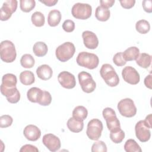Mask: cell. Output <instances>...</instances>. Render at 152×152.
<instances>
[{
  "label": "cell",
  "mask_w": 152,
  "mask_h": 152,
  "mask_svg": "<svg viewBox=\"0 0 152 152\" xmlns=\"http://www.w3.org/2000/svg\"><path fill=\"white\" fill-rule=\"evenodd\" d=\"M100 74L107 86L115 87L118 85L119 83V76L111 65L109 64L102 65L100 70Z\"/></svg>",
  "instance_id": "cell-1"
},
{
  "label": "cell",
  "mask_w": 152,
  "mask_h": 152,
  "mask_svg": "<svg viewBox=\"0 0 152 152\" xmlns=\"http://www.w3.org/2000/svg\"><path fill=\"white\" fill-rule=\"evenodd\" d=\"M76 61L77 64L81 66L89 69H93L97 67L99 63V59L94 53L81 52L78 53Z\"/></svg>",
  "instance_id": "cell-2"
},
{
  "label": "cell",
  "mask_w": 152,
  "mask_h": 152,
  "mask_svg": "<svg viewBox=\"0 0 152 152\" xmlns=\"http://www.w3.org/2000/svg\"><path fill=\"white\" fill-rule=\"evenodd\" d=\"M0 56L2 61L6 63L14 62L17 56V53L14 43L6 40L1 42L0 45Z\"/></svg>",
  "instance_id": "cell-3"
},
{
  "label": "cell",
  "mask_w": 152,
  "mask_h": 152,
  "mask_svg": "<svg viewBox=\"0 0 152 152\" xmlns=\"http://www.w3.org/2000/svg\"><path fill=\"white\" fill-rule=\"evenodd\" d=\"M75 48L74 45L69 42H65L59 45L55 50L56 58L61 62H66L74 55Z\"/></svg>",
  "instance_id": "cell-4"
},
{
  "label": "cell",
  "mask_w": 152,
  "mask_h": 152,
  "mask_svg": "<svg viewBox=\"0 0 152 152\" xmlns=\"http://www.w3.org/2000/svg\"><path fill=\"white\" fill-rule=\"evenodd\" d=\"M117 107L120 114L124 117L132 118L137 113V107L131 99L125 98L121 100Z\"/></svg>",
  "instance_id": "cell-5"
},
{
  "label": "cell",
  "mask_w": 152,
  "mask_h": 152,
  "mask_svg": "<svg viewBox=\"0 0 152 152\" xmlns=\"http://www.w3.org/2000/svg\"><path fill=\"white\" fill-rule=\"evenodd\" d=\"M71 13L77 19L87 20L91 15L92 7L88 4L76 3L72 7Z\"/></svg>",
  "instance_id": "cell-6"
},
{
  "label": "cell",
  "mask_w": 152,
  "mask_h": 152,
  "mask_svg": "<svg viewBox=\"0 0 152 152\" xmlns=\"http://www.w3.org/2000/svg\"><path fill=\"white\" fill-rule=\"evenodd\" d=\"M103 124L98 119H92L88 124L86 131V134L89 139L91 140H98L101 137L103 131Z\"/></svg>",
  "instance_id": "cell-7"
},
{
  "label": "cell",
  "mask_w": 152,
  "mask_h": 152,
  "mask_svg": "<svg viewBox=\"0 0 152 152\" xmlns=\"http://www.w3.org/2000/svg\"><path fill=\"white\" fill-rule=\"evenodd\" d=\"M103 117L106 120V125L108 129L114 131L121 128L120 122L116 117L115 110L110 107H106L102 112Z\"/></svg>",
  "instance_id": "cell-8"
},
{
  "label": "cell",
  "mask_w": 152,
  "mask_h": 152,
  "mask_svg": "<svg viewBox=\"0 0 152 152\" xmlns=\"http://www.w3.org/2000/svg\"><path fill=\"white\" fill-rule=\"evenodd\" d=\"M78 81L82 90L86 93H90L94 91L96 84L90 74L86 71H81L78 75Z\"/></svg>",
  "instance_id": "cell-9"
},
{
  "label": "cell",
  "mask_w": 152,
  "mask_h": 152,
  "mask_svg": "<svg viewBox=\"0 0 152 152\" xmlns=\"http://www.w3.org/2000/svg\"><path fill=\"white\" fill-rule=\"evenodd\" d=\"M18 2L16 0L5 1L0 9V18L1 21H7L11 18L12 13L17 8Z\"/></svg>",
  "instance_id": "cell-10"
},
{
  "label": "cell",
  "mask_w": 152,
  "mask_h": 152,
  "mask_svg": "<svg viewBox=\"0 0 152 152\" xmlns=\"http://www.w3.org/2000/svg\"><path fill=\"white\" fill-rule=\"evenodd\" d=\"M135 132L137 138L141 142H147L150 138L151 132L150 128L145 125L144 120H141L136 124Z\"/></svg>",
  "instance_id": "cell-11"
},
{
  "label": "cell",
  "mask_w": 152,
  "mask_h": 152,
  "mask_svg": "<svg viewBox=\"0 0 152 152\" xmlns=\"http://www.w3.org/2000/svg\"><path fill=\"white\" fill-rule=\"evenodd\" d=\"M122 76L124 80L132 85L137 84L140 80V77L137 71L130 66H125L122 71Z\"/></svg>",
  "instance_id": "cell-12"
},
{
  "label": "cell",
  "mask_w": 152,
  "mask_h": 152,
  "mask_svg": "<svg viewBox=\"0 0 152 152\" xmlns=\"http://www.w3.org/2000/svg\"><path fill=\"white\" fill-rule=\"evenodd\" d=\"M58 80L62 87L65 88L71 89L74 88L76 85L74 75L68 71L61 72L58 75Z\"/></svg>",
  "instance_id": "cell-13"
},
{
  "label": "cell",
  "mask_w": 152,
  "mask_h": 152,
  "mask_svg": "<svg viewBox=\"0 0 152 152\" xmlns=\"http://www.w3.org/2000/svg\"><path fill=\"white\" fill-rule=\"evenodd\" d=\"M42 142L47 148L52 152L59 150L61 146L59 138L52 134L44 135L42 138Z\"/></svg>",
  "instance_id": "cell-14"
},
{
  "label": "cell",
  "mask_w": 152,
  "mask_h": 152,
  "mask_svg": "<svg viewBox=\"0 0 152 152\" xmlns=\"http://www.w3.org/2000/svg\"><path fill=\"white\" fill-rule=\"evenodd\" d=\"M1 92L6 97L7 100L11 103H17L20 99V93L16 87L7 88L1 85Z\"/></svg>",
  "instance_id": "cell-15"
},
{
  "label": "cell",
  "mask_w": 152,
  "mask_h": 152,
  "mask_svg": "<svg viewBox=\"0 0 152 152\" xmlns=\"http://www.w3.org/2000/svg\"><path fill=\"white\" fill-rule=\"evenodd\" d=\"M82 37L84 46L89 49H95L99 45V40L95 33L86 30L83 32Z\"/></svg>",
  "instance_id": "cell-16"
},
{
  "label": "cell",
  "mask_w": 152,
  "mask_h": 152,
  "mask_svg": "<svg viewBox=\"0 0 152 152\" xmlns=\"http://www.w3.org/2000/svg\"><path fill=\"white\" fill-rule=\"evenodd\" d=\"M23 134L27 140L31 141H36L41 136V131L40 129L36 125H28L23 131Z\"/></svg>",
  "instance_id": "cell-17"
},
{
  "label": "cell",
  "mask_w": 152,
  "mask_h": 152,
  "mask_svg": "<svg viewBox=\"0 0 152 152\" xmlns=\"http://www.w3.org/2000/svg\"><path fill=\"white\" fill-rule=\"evenodd\" d=\"M37 77L42 80H49L53 74L52 69L48 65L43 64L37 67L36 69Z\"/></svg>",
  "instance_id": "cell-18"
},
{
  "label": "cell",
  "mask_w": 152,
  "mask_h": 152,
  "mask_svg": "<svg viewBox=\"0 0 152 152\" xmlns=\"http://www.w3.org/2000/svg\"><path fill=\"white\" fill-rule=\"evenodd\" d=\"M66 125L69 130L75 133L81 132L84 128L83 121L74 118L73 117L70 118L68 120Z\"/></svg>",
  "instance_id": "cell-19"
},
{
  "label": "cell",
  "mask_w": 152,
  "mask_h": 152,
  "mask_svg": "<svg viewBox=\"0 0 152 152\" xmlns=\"http://www.w3.org/2000/svg\"><path fill=\"white\" fill-rule=\"evenodd\" d=\"M43 93V90H42L38 87H32L27 92V97L29 101L32 103H39L41 100Z\"/></svg>",
  "instance_id": "cell-20"
},
{
  "label": "cell",
  "mask_w": 152,
  "mask_h": 152,
  "mask_svg": "<svg viewBox=\"0 0 152 152\" xmlns=\"http://www.w3.org/2000/svg\"><path fill=\"white\" fill-rule=\"evenodd\" d=\"M61 13L58 10L50 11L48 16V23L50 27H56L61 20Z\"/></svg>",
  "instance_id": "cell-21"
},
{
  "label": "cell",
  "mask_w": 152,
  "mask_h": 152,
  "mask_svg": "<svg viewBox=\"0 0 152 152\" xmlns=\"http://www.w3.org/2000/svg\"><path fill=\"white\" fill-rule=\"evenodd\" d=\"M140 54V50L136 46H131L122 52L123 58L125 61L136 60Z\"/></svg>",
  "instance_id": "cell-22"
},
{
  "label": "cell",
  "mask_w": 152,
  "mask_h": 152,
  "mask_svg": "<svg viewBox=\"0 0 152 152\" xmlns=\"http://www.w3.org/2000/svg\"><path fill=\"white\" fill-rule=\"evenodd\" d=\"M137 64L141 68H147L151 63V56L146 53H142L139 54L136 59Z\"/></svg>",
  "instance_id": "cell-23"
},
{
  "label": "cell",
  "mask_w": 152,
  "mask_h": 152,
  "mask_svg": "<svg viewBox=\"0 0 152 152\" xmlns=\"http://www.w3.org/2000/svg\"><path fill=\"white\" fill-rule=\"evenodd\" d=\"M20 82L25 86H30L34 83L35 77L34 74L30 71H24L20 74Z\"/></svg>",
  "instance_id": "cell-24"
},
{
  "label": "cell",
  "mask_w": 152,
  "mask_h": 152,
  "mask_svg": "<svg viewBox=\"0 0 152 152\" xmlns=\"http://www.w3.org/2000/svg\"><path fill=\"white\" fill-rule=\"evenodd\" d=\"M110 15V10L107 8L98 6L95 11V17L96 19L100 21H106L109 19Z\"/></svg>",
  "instance_id": "cell-25"
},
{
  "label": "cell",
  "mask_w": 152,
  "mask_h": 152,
  "mask_svg": "<svg viewBox=\"0 0 152 152\" xmlns=\"http://www.w3.org/2000/svg\"><path fill=\"white\" fill-rule=\"evenodd\" d=\"M48 50L46 44L43 42L35 43L33 47V51L34 55L38 57H42L46 55Z\"/></svg>",
  "instance_id": "cell-26"
},
{
  "label": "cell",
  "mask_w": 152,
  "mask_h": 152,
  "mask_svg": "<svg viewBox=\"0 0 152 152\" xmlns=\"http://www.w3.org/2000/svg\"><path fill=\"white\" fill-rule=\"evenodd\" d=\"M17 80L16 76L11 73L6 74L3 75L2 78V84L4 87L7 88L16 87Z\"/></svg>",
  "instance_id": "cell-27"
},
{
  "label": "cell",
  "mask_w": 152,
  "mask_h": 152,
  "mask_svg": "<svg viewBox=\"0 0 152 152\" xmlns=\"http://www.w3.org/2000/svg\"><path fill=\"white\" fill-rule=\"evenodd\" d=\"M88 115L87 109L83 106H76L72 111V117L80 120L84 121Z\"/></svg>",
  "instance_id": "cell-28"
},
{
  "label": "cell",
  "mask_w": 152,
  "mask_h": 152,
  "mask_svg": "<svg viewBox=\"0 0 152 152\" xmlns=\"http://www.w3.org/2000/svg\"><path fill=\"white\" fill-rule=\"evenodd\" d=\"M124 150L126 152H141L142 150L138 143L133 139L128 140L124 145Z\"/></svg>",
  "instance_id": "cell-29"
},
{
  "label": "cell",
  "mask_w": 152,
  "mask_h": 152,
  "mask_svg": "<svg viewBox=\"0 0 152 152\" xmlns=\"http://www.w3.org/2000/svg\"><path fill=\"white\" fill-rule=\"evenodd\" d=\"M136 30L141 34H146L150 30V25L145 20H140L135 24Z\"/></svg>",
  "instance_id": "cell-30"
},
{
  "label": "cell",
  "mask_w": 152,
  "mask_h": 152,
  "mask_svg": "<svg viewBox=\"0 0 152 152\" xmlns=\"http://www.w3.org/2000/svg\"><path fill=\"white\" fill-rule=\"evenodd\" d=\"M21 65L25 68H31L35 64V61L34 58L30 54H24L23 55L20 59Z\"/></svg>",
  "instance_id": "cell-31"
},
{
  "label": "cell",
  "mask_w": 152,
  "mask_h": 152,
  "mask_svg": "<svg viewBox=\"0 0 152 152\" xmlns=\"http://www.w3.org/2000/svg\"><path fill=\"white\" fill-rule=\"evenodd\" d=\"M32 23L36 27H42L45 24V16L41 12L36 11L31 17Z\"/></svg>",
  "instance_id": "cell-32"
},
{
  "label": "cell",
  "mask_w": 152,
  "mask_h": 152,
  "mask_svg": "<svg viewBox=\"0 0 152 152\" xmlns=\"http://www.w3.org/2000/svg\"><path fill=\"white\" fill-rule=\"evenodd\" d=\"M125 138V132L121 128L110 132V138L115 144L121 143Z\"/></svg>",
  "instance_id": "cell-33"
},
{
  "label": "cell",
  "mask_w": 152,
  "mask_h": 152,
  "mask_svg": "<svg viewBox=\"0 0 152 152\" xmlns=\"http://www.w3.org/2000/svg\"><path fill=\"white\" fill-rule=\"evenodd\" d=\"M20 4L22 11L29 12L35 7L36 2L34 0H21L20 1Z\"/></svg>",
  "instance_id": "cell-34"
},
{
  "label": "cell",
  "mask_w": 152,
  "mask_h": 152,
  "mask_svg": "<svg viewBox=\"0 0 152 152\" xmlns=\"http://www.w3.org/2000/svg\"><path fill=\"white\" fill-rule=\"evenodd\" d=\"M91 151L92 152H106L107 147L103 141H97L93 144Z\"/></svg>",
  "instance_id": "cell-35"
},
{
  "label": "cell",
  "mask_w": 152,
  "mask_h": 152,
  "mask_svg": "<svg viewBox=\"0 0 152 152\" xmlns=\"http://www.w3.org/2000/svg\"><path fill=\"white\" fill-rule=\"evenodd\" d=\"M13 122L12 118L8 115H4L0 117L1 128H7L10 126Z\"/></svg>",
  "instance_id": "cell-36"
},
{
  "label": "cell",
  "mask_w": 152,
  "mask_h": 152,
  "mask_svg": "<svg viewBox=\"0 0 152 152\" xmlns=\"http://www.w3.org/2000/svg\"><path fill=\"white\" fill-rule=\"evenodd\" d=\"M51 102H52V96L50 93L47 91H43L42 97L38 103L42 106H45L49 105L51 103Z\"/></svg>",
  "instance_id": "cell-37"
},
{
  "label": "cell",
  "mask_w": 152,
  "mask_h": 152,
  "mask_svg": "<svg viewBox=\"0 0 152 152\" xmlns=\"http://www.w3.org/2000/svg\"><path fill=\"white\" fill-rule=\"evenodd\" d=\"M113 63L118 66H122L126 64V61L123 58L122 52H118L116 53L113 57Z\"/></svg>",
  "instance_id": "cell-38"
},
{
  "label": "cell",
  "mask_w": 152,
  "mask_h": 152,
  "mask_svg": "<svg viewBox=\"0 0 152 152\" xmlns=\"http://www.w3.org/2000/svg\"><path fill=\"white\" fill-rule=\"evenodd\" d=\"M62 28L67 33H71L75 29V23L72 20H66L62 24Z\"/></svg>",
  "instance_id": "cell-39"
},
{
  "label": "cell",
  "mask_w": 152,
  "mask_h": 152,
  "mask_svg": "<svg viewBox=\"0 0 152 152\" xmlns=\"http://www.w3.org/2000/svg\"><path fill=\"white\" fill-rule=\"evenodd\" d=\"M20 152H38V148L33 145L31 144H26L21 147L20 150Z\"/></svg>",
  "instance_id": "cell-40"
},
{
  "label": "cell",
  "mask_w": 152,
  "mask_h": 152,
  "mask_svg": "<svg viewBox=\"0 0 152 152\" xmlns=\"http://www.w3.org/2000/svg\"><path fill=\"white\" fill-rule=\"evenodd\" d=\"M119 2L121 6L125 9H130L132 8L135 3V0H120Z\"/></svg>",
  "instance_id": "cell-41"
},
{
  "label": "cell",
  "mask_w": 152,
  "mask_h": 152,
  "mask_svg": "<svg viewBox=\"0 0 152 152\" xmlns=\"http://www.w3.org/2000/svg\"><path fill=\"white\" fill-rule=\"evenodd\" d=\"M142 5L144 10L148 12L151 13L152 12V1L151 0H144L142 2Z\"/></svg>",
  "instance_id": "cell-42"
},
{
  "label": "cell",
  "mask_w": 152,
  "mask_h": 152,
  "mask_svg": "<svg viewBox=\"0 0 152 152\" xmlns=\"http://www.w3.org/2000/svg\"><path fill=\"white\" fill-rule=\"evenodd\" d=\"M100 3L101 7L108 9L113 5L115 4V0H100Z\"/></svg>",
  "instance_id": "cell-43"
},
{
  "label": "cell",
  "mask_w": 152,
  "mask_h": 152,
  "mask_svg": "<svg viewBox=\"0 0 152 152\" xmlns=\"http://www.w3.org/2000/svg\"><path fill=\"white\" fill-rule=\"evenodd\" d=\"M151 80H152L151 74L148 75L144 78V84L147 88H148L150 89H151Z\"/></svg>",
  "instance_id": "cell-44"
},
{
  "label": "cell",
  "mask_w": 152,
  "mask_h": 152,
  "mask_svg": "<svg viewBox=\"0 0 152 152\" xmlns=\"http://www.w3.org/2000/svg\"><path fill=\"white\" fill-rule=\"evenodd\" d=\"M40 2L44 4L46 6L52 7L55 5L58 2V0H44V1H40Z\"/></svg>",
  "instance_id": "cell-45"
},
{
  "label": "cell",
  "mask_w": 152,
  "mask_h": 152,
  "mask_svg": "<svg viewBox=\"0 0 152 152\" xmlns=\"http://www.w3.org/2000/svg\"><path fill=\"white\" fill-rule=\"evenodd\" d=\"M144 121V122L145 125L150 128H151V114H149L145 117V119Z\"/></svg>",
  "instance_id": "cell-46"
}]
</instances>
